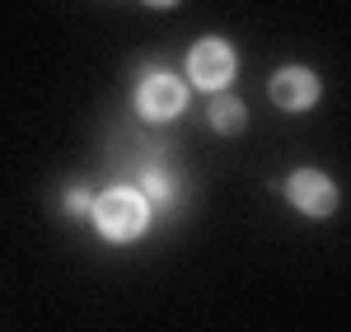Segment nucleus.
<instances>
[{
    "instance_id": "nucleus-1",
    "label": "nucleus",
    "mask_w": 351,
    "mask_h": 332,
    "mask_svg": "<svg viewBox=\"0 0 351 332\" xmlns=\"http://www.w3.org/2000/svg\"><path fill=\"white\" fill-rule=\"evenodd\" d=\"M94 225L112 244H132L136 234H145V225H150V201L141 196V188H108L94 201Z\"/></svg>"
},
{
    "instance_id": "nucleus-2",
    "label": "nucleus",
    "mask_w": 351,
    "mask_h": 332,
    "mask_svg": "<svg viewBox=\"0 0 351 332\" xmlns=\"http://www.w3.org/2000/svg\"><path fill=\"white\" fill-rule=\"evenodd\" d=\"M234 71H239V56H234V47H230L225 38H202L188 52L192 84H202V89H211V94H220L225 84L234 80Z\"/></svg>"
},
{
    "instance_id": "nucleus-3",
    "label": "nucleus",
    "mask_w": 351,
    "mask_h": 332,
    "mask_svg": "<svg viewBox=\"0 0 351 332\" xmlns=\"http://www.w3.org/2000/svg\"><path fill=\"white\" fill-rule=\"evenodd\" d=\"M183 103H188V84L178 80V75H169V71H150L145 80L136 84V108H141V117H150V122L178 117Z\"/></svg>"
},
{
    "instance_id": "nucleus-4",
    "label": "nucleus",
    "mask_w": 351,
    "mask_h": 332,
    "mask_svg": "<svg viewBox=\"0 0 351 332\" xmlns=\"http://www.w3.org/2000/svg\"><path fill=\"white\" fill-rule=\"evenodd\" d=\"M286 196H291V206L300 216H314V220L337 211V183L328 173H319V168H295L286 178Z\"/></svg>"
},
{
    "instance_id": "nucleus-5",
    "label": "nucleus",
    "mask_w": 351,
    "mask_h": 332,
    "mask_svg": "<svg viewBox=\"0 0 351 332\" xmlns=\"http://www.w3.org/2000/svg\"><path fill=\"white\" fill-rule=\"evenodd\" d=\"M271 103L286 112H304L319 103V94H324V84H319V75L314 71H304V66H286V71H276L271 75Z\"/></svg>"
},
{
    "instance_id": "nucleus-6",
    "label": "nucleus",
    "mask_w": 351,
    "mask_h": 332,
    "mask_svg": "<svg viewBox=\"0 0 351 332\" xmlns=\"http://www.w3.org/2000/svg\"><path fill=\"white\" fill-rule=\"evenodd\" d=\"M206 122H211V131H220V136H234V131H243L248 112H243V103L234 94H216L211 108H206Z\"/></svg>"
},
{
    "instance_id": "nucleus-7",
    "label": "nucleus",
    "mask_w": 351,
    "mask_h": 332,
    "mask_svg": "<svg viewBox=\"0 0 351 332\" xmlns=\"http://www.w3.org/2000/svg\"><path fill=\"white\" fill-rule=\"evenodd\" d=\"M141 196H145L150 206H169V201H173V183H169V173L145 168V188H141Z\"/></svg>"
},
{
    "instance_id": "nucleus-8",
    "label": "nucleus",
    "mask_w": 351,
    "mask_h": 332,
    "mask_svg": "<svg viewBox=\"0 0 351 332\" xmlns=\"http://www.w3.org/2000/svg\"><path fill=\"white\" fill-rule=\"evenodd\" d=\"M89 206H94V201H89V192H80V188H75V192L66 196V211H71V216H84Z\"/></svg>"
},
{
    "instance_id": "nucleus-9",
    "label": "nucleus",
    "mask_w": 351,
    "mask_h": 332,
    "mask_svg": "<svg viewBox=\"0 0 351 332\" xmlns=\"http://www.w3.org/2000/svg\"><path fill=\"white\" fill-rule=\"evenodd\" d=\"M145 5H155V10H169V5H178V0H145Z\"/></svg>"
}]
</instances>
